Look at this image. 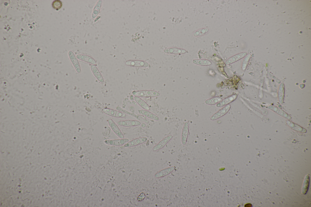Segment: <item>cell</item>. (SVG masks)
<instances>
[{
    "label": "cell",
    "mask_w": 311,
    "mask_h": 207,
    "mask_svg": "<svg viewBox=\"0 0 311 207\" xmlns=\"http://www.w3.org/2000/svg\"><path fill=\"white\" fill-rule=\"evenodd\" d=\"M247 55V53L246 52H244L235 55L231 57L227 60L225 62V64L227 65H228L234 63L243 58Z\"/></svg>",
    "instance_id": "7c38bea8"
},
{
    "label": "cell",
    "mask_w": 311,
    "mask_h": 207,
    "mask_svg": "<svg viewBox=\"0 0 311 207\" xmlns=\"http://www.w3.org/2000/svg\"><path fill=\"white\" fill-rule=\"evenodd\" d=\"M91 68L93 74L97 79L100 82L103 83L104 81L103 78L96 67L92 65Z\"/></svg>",
    "instance_id": "e0dca14e"
},
{
    "label": "cell",
    "mask_w": 311,
    "mask_h": 207,
    "mask_svg": "<svg viewBox=\"0 0 311 207\" xmlns=\"http://www.w3.org/2000/svg\"><path fill=\"white\" fill-rule=\"evenodd\" d=\"M193 62L196 64L202 66H208L211 64V63L210 61L204 59H194L193 61Z\"/></svg>",
    "instance_id": "44dd1931"
},
{
    "label": "cell",
    "mask_w": 311,
    "mask_h": 207,
    "mask_svg": "<svg viewBox=\"0 0 311 207\" xmlns=\"http://www.w3.org/2000/svg\"><path fill=\"white\" fill-rule=\"evenodd\" d=\"M230 107V105H227L212 115L210 118V119L212 120H214L222 117L228 111Z\"/></svg>",
    "instance_id": "8992f818"
},
{
    "label": "cell",
    "mask_w": 311,
    "mask_h": 207,
    "mask_svg": "<svg viewBox=\"0 0 311 207\" xmlns=\"http://www.w3.org/2000/svg\"><path fill=\"white\" fill-rule=\"evenodd\" d=\"M147 140V138L146 137L137 138L128 142L125 144L124 146L126 148L133 147L143 144Z\"/></svg>",
    "instance_id": "5b68a950"
},
{
    "label": "cell",
    "mask_w": 311,
    "mask_h": 207,
    "mask_svg": "<svg viewBox=\"0 0 311 207\" xmlns=\"http://www.w3.org/2000/svg\"><path fill=\"white\" fill-rule=\"evenodd\" d=\"M174 166L169 167L161 170L154 175V177L157 178H159L166 176L172 172L174 170Z\"/></svg>",
    "instance_id": "277c9868"
},
{
    "label": "cell",
    "mask_w": 311,
    "mask_h": 207,
    "mask_svg": "<svg viewBox=\"0 0 311 207\" xmlns=\"http://www.w3.org/2000/svg\"><path fill=\"white\" fill-rule=\"evenodd\" d=\"M164 51L168 53L176 54H183L186 52L184 49L176 48H168L165 49Z\"/></svg>",
    "instance_id": "ac0fdd59"
},
{
    "label": "cell",
    "mask_w": 311,
    "mask_h": 207,
    "mask_svg": "<svg viewBox=\"0 0 311 207\" xmlns=\"http://www.w3.org/2000/svg\"><path fill=\"white\" fill-rule=\"evenodd\" d=\"M189 132V124L187 122L184 124L182 130L181 135V142L185 145L186 142Z\"/></svg>",
    "instance_id": "8fae6325"
},
{
    "label": "cell",
    "mask_w": 311,
    "mask_h": 207,
    "mask_svg": "<svg viewBox=\"0 0 311 207\" xmlns=\"http://www.w3.org/2000/svg\"><path fill=\"white\" fill-rule=\"evenodd\" d=\"M134 99L136 102L143 108L147 110H150V108L148 105L141 98L137 96H135Z\"/></svg>",
    "instance_id": "ffe728a7"
},
{
    "label": "cell",
    "mask_w": 311,
    "mask_h": 207,
    "mask_svg": "<svg viewBox=\"0 0 311 207\" xmlns=\"http://www.w3.org/2000/svg\"><path fill=\"white\" fill-rule=\"evenodd\" d=\"M70 59L76 71L79 73L81 71L78 62L75 55L71 51H70L68 53Z\"/></svg>",
    "instance_id": "30bf717a"
},
{
    "label": "cell",
    "mask_w": 311,
    "mask_h": 207,
    "mask_svg": "<svg viewBox=\"0 0 311 207\" xmlns=\"http://www.w3.org/2000/svg\"><path fill=\"white\" fill-rule=\"evenodd\" d=\"M108 122L110 127L116 135L119 138H123L124 136L123 134L114 121L111 119H109Z\"/></svg>",
    "instance_id": "9c48e42d"
},
{
    "label": "cell",
    "mask_w": 311,
    "mask_h": 207,
    "mask_svg": "<svg viewBox=\"0 0 311 207\" xmlns=\"http://www.w3.org/2000/svg\"><path fill=\"white\" fill-rule=\"evenodd\" d=\"M172 138L173 136L171 135L166 137L154 147L152 149L153 151H157L163 148Z\"/></svg>",
    "instance_id": "3957f363"
},
{
    "label": "cell",
    "mask_w": 311,
    "mask_h": 207,
    "mask_svg": "<svg viewBox=\"0 0 311 207\" xmlns=\"http://www.w3.org/2000/svg\"><path fill=\"white\" fill-rule=\"evenodd\" d=\"M127 65L136 67H144L149 66L148 63L145 62L140 60H130L126 62Z\"/></svg>",
    "instance_id": "4fadbf2b"
},
{
    "label": "cell",
    "mask_w": 311,
    "mask_h": 207,
    "mask_svg": "<svg viewBox=\"0 0 311 207\" xmlns=\"http://www.w3.org/2000/svg\"><path fill=\"white\" fill-rule=\"evenodd\" d=\"M129 141L128 139L121 138L116 140H108L104 141V142L108 145L114 146H120L125 144Z\"/></svg>",
    "instance_id": "ba28073f"
},
{
    "label": "cell",
    "mask_w": 311,
    "mask_h": 207,
    "mask_svg": "<svg viewBox=\"0 0 311 207\" xmlns=\"http://www.w3.org/2000/svg\"><path fill=\"white\" fill-rule=\"evenodd\" d=\"M118 124L125 127H130L137 126L141 124L140 122L135 120H126L120 121L118 122Z\"/></svg>",
    "instance_id": "52a82bcc"
},
{
    "label": "cell",
    "mask_w": 311,
    "mask_h": 207,
    "mask_svg": "<svg viewBox=\"0 0 311 207\" xmlns=\"http://www.w3.org/2000/svg\"><path fill=\"white\" fill-rule=\"evenodd\" d=\"M132 93L134 95L140 97H155L160 95L158 92L153 90L133 91Z\"/></svg>",
    "instance_id": "6da1fadb"
},
{
    "label": "cell",
    "mask_w": 311,
    "mask_h": 207,
    "mask_svg": "<svg viewBox=\"0 0 311 207\" xmlns=\"http://www.w3.org/2000/svg\"><path fill=\"white\" fill-rule=\"evenodd\" d=\"M237 97L236 94L229 96L217 104L216 106L219 107L224 106L234 101L236 99Z\"/></svg>",
    "instance_id": "5bb4252c"
},
{
    "label": "cell",
    "mask_w": 311,
    "mask_h": 207,
    "mask_svg": "<svg viewBox=\"0 0 311 207\" xmlns=\"http://www.w3.org/2000/svg\"><path fill=\"white\" fill-rule=\"evenodd\" d=\"M52 6L54 9L58 10L61 8L62 6V3L60 0H55L53 2Z\"/></svg>",
    "instance_id": "603a6c76"
},
{
    "label": "cell",
    "mask_w": 311,
    "mask_h": 207,
    "mask_svg": "<svg viewBox=\"0 0 311 207\" xmlns=\"http://www.w3.org/2000/svg\"><path fill=\"white\" fill-rule=\"evenodd\" d=\"M309 175H306L304 179L302 187V192L303 194L306 193L309 188Z\"/></svg>",
    "instance_id": "d6986e66"
},
{
    "label": "cell",
    "mask_w": 311,
    "mask_h": 207,
    "mask_svg": "<svg viewBox=\"0 0 311 207\" xmlns=\"http://www.w3.org/2000/svg\"><path fill=\"white\" fill-rule=\"evenodd\" d=\"M77 59L84 61L91 64L94 65L96 63L95 60L91 57L83 54H78L76 56Z\"/></svg>",
    "instance_id": "9a60e30c"
},
{
    "label": "cell",
    "mask_w": 311,
    "mask_h": 207,
    "mask_svg": "<svg viewBox=\"0 0 311 207\" xmlns=\"http://www.w3.org/2000/svg\"><path fill=\"white\" fill-rule=\"evenodd\" d=\"M145 197V193L144 192H142L138 195L137 197V200L138 201L141 202L143 201Z\"/></svg>",
    "instance_id": "cb8c5ba5"
},
{
    "label": "cell",
    "mask_w": 311,
    "mask_h": 207,
    "mask_svg": "<svg viewBox=\"0 0 311 207\" xmlns=\"http://www.w3.org/2000/svg\"><path fill=\"white\" fill-rule=\"evenodd\" d=\"M138 113L141 115L154 120H159V117L157 116L146 110H140L138 111Z\"/></svg>",
    "instance_id": "2e32d148"
},
{
    "label": "cell",
    "mask_w": 311,
    "mask_h": 207,
    "mask_svg": "<svg viewBox=\"0 0 311 207\" xmlns=\"http://www.w3.org/2000/svg\"><path fill=\"white\" fill-rule=\"evenodd\" d=\"M222 100V99L219 97H215L207 100L205 103L206 104L209 105H213L220 102Z\"/></svg>",
    "instance_id": "7402d4cb"
},
{
    "label": "cell",
    "mask_w": 311,
    "mask_h": 207,
    "mask_svg": "<svg viewBox=\"0 0 311 207\" xmlns=\"http://www.w3.org/2000/svg\"><path fill=\"white\" fill-rule=\"evenodd\" d=\"M103 110L106 114L114 117L124 118L126 116L125 113L112 109L104 108Z\"/></svg>",
    "instance_id": "7a4b0ae2"
}]
</instances>
